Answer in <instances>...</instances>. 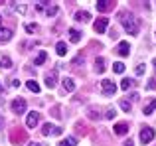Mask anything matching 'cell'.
<instances>
[{"mask_svg":"<svg viewBox=\"0 0 156 146\" xmlns=\"http://www.w3.org/2000/svg\"><path fill=\"white\" fill-rule=\"evenodd\" d=\"M119 20H121L122 28H125L129 34L138 36V32H140V22H138V18H134L130 12H121V14H119Z\"/></svg>","mask_w":156,"mask_h":146,"instance_id":"1","label":"cell"},{"mask_svg":"<svg viewBox=\"0 0 156 146\" xmlns=\"http://www.w3.org/2000/svg\"><path fill=\"white\" fill-rule=\"evenodd\" d=\"M28 140V132L24 130V128H14V130L10 132V142L12 144H24Z\"/></svg>","mask_w":156,"mask_h":146,"instance_id":"2","label":"cell"},{"mask_svg":"<svg viewBox=\"0 0 156 146\" xmlns=\"http://www.w3.org/2000/svg\"><path fill=\"white\" fill-rule=\"evenodd\" d=\"M61 132H63V130H61L59 127H55V124H50V123H46V124L42 127V134H44V136H59Z\"/></svg>","mask_w":156,"mask_h":146,"instance_id":"3","label":"cell"},{"mask_svg":"<svg viewBox=\"0 0 156 146\" xmlns=\"http://www.w3.org/2000/svg\"><path fill=\"white\" fill-rule=\"evenodd\" d=\"M101 91H103L105 97H111V95H115V91H117V85H115L113 81H109V79H103L101 81Z\"/></svg>","mask_w":156,"mask_h":146,"instance_id":"4","label":"cell"},{"mask_svg":"<svg viewBox=\"0 0 156 146\" xmlns=\"http://www.w3.org/2000/svg\"><path fill=\"white\" fill-rule=\"evenodd\" d=\"M152 140H154V128L144 127L140 130V142L142 144H148V142H152Z\"/></svg>","mask_w":156,"mask_h":146,"instance_id":"5","label":"cell"},{"mask_svg":"<svg viewBox=\"0 0 156 146\" xmlns=\"http://www.w3.org/2000/svg\"><path fill=\"white\" fill-rule=\"evenodd\" d=\"M38 123H40V113H36V111L28 113V119H26V127H28V128H36V127H38Z\"/></svg>","mask_w":156,"mask_h":146,"instance_id":"6","label":"cell"},{"mask_svg":"<svg viewBox=\"0 0 156 146\" xmlns=\"http://www.w3.org/2000/svg\"><path fill=\"white\" fill-rule=\"evenodd\" d=\"M12 111H14L16 115L26 113V101H24V99H14V101H12Z\"/></svg>","mask_w":156,"mask_h":146,"instance_id":"7","label":"cell"},{"mask_svg":"<svg viewBox=\"0 0 156 146\" xmlns=\"http://www.w3.org/2000/svg\"><path fill=\"white\" fill-rule=\"evenodd\" d=\"M107 26H109V18H99L95 24H93V30H95L97 34H105Z\"/></svg>","mask_w":156,"mask_h":146,"instance_id":"8","label":"cell"},{"mask_svg":"<svg viewBox=\"0 0 156 146\" xmlns=\"http://www.w3.org/2000/svg\"><path fill=\"white\" fill-rule=\"evenodd\" d=\"M113 8H115L113 0H99V2H97V10L99 12H109V10H113Z\"/></svg>","mask_w":156,"mask_h":146,"instance_id":"9","label":"cell"},{"mask_svg":"<svg viewBox=\"0 0 156 146\" xmlns=\"http://www.w3.org/2000/svg\"><path fill=\"white\" fill-rule=\"evenodd\" d=\"M12 40V30L2 26V16H0V42H8Z\"/></svg>","mask_w":156,"mask_h":146,"instance_id":"10","label":"cell"},{"mask_svg":"<svg viewBox=\"0 0 156 146\" xmlns=\"http://www.w3.org/2000/svg\"><path fill=\"white\" fill-rule=\"evenodd\" d=\"M55 83H57V71L53 69V71H50L46 75V87L48 89H53V87H55Z\"/></svg>","mask_w":156,"mask_h":146,"instance_id":"11","label":"cell"},{"mask_svg":"<svg viewBox=\"0 0 156 146\" xmlns=\"http://www.w3.org/2000/svg\"><path fill=\"white\" fill-rule=\"evenodd\" d=\"M117 54L121 55V57H126V55L130 54V46H129V42H119V46H117Z\"/></svg>","mask_w":156,"mask_h":146,"instance_id":"12","label":"cell"},{"mask_svg":"<svg viewBox=\"0 0 156 146\" xmlns=\"http://www.w3.org/2000/svg\"><path fill=\"white\" fill-rule=\"evenodd\" d=\"M61 85H63V89L67 93H73L75 91V81L71 79V77H65V79H61Z\"/></svg>","mask_w":156,"mask_h":146,"instance_id":"13","label":"cell"},{"mask_svg":"<svg viewBox=\"0 0 156 146\" xmlns=\"http://www.w3.org/2000/svg\"><path fill=\"white\" fill-rule=\"evenodd\" d=\"M0 69H12V59L8 55H2L0 57Z\"/></svg>","mask_w":156,"mask_h":146,"instance_id":"14","label":"cell"},{"mask_svg":"<svg viewBox=\"0 0 156 146\" xmlns=\"http://www.w3.org/2000/svg\"><path fill=\"white\" fill-rule=\"evenodd\" d=\"M115 132H117V134H126V132H129V124L117 123V124H115Z\"/></svg>","mask_w":156,"mask_h":146,"instance_id":"15","label":"cell"},{"mask_svg":"<svg viewBox=\"0 0 156 146\" xmlns=\"http://www.w3.org/2000/svg\"><path fill=\"white\" fill-rule=\"evenodd\" d=\"M69 40H71L73 43H77V42L81 40V32L75 30V28H71V30H69Z\"/></svg>","mask_w":156,"mask_h":146,"instance_id":"16","label":"cell"},{"mask_svg":"<svg viewBox=\"0 0 156 146\" xmlns=\"http://www.w3.org/2000/svg\"><path fill=\"white\" fill-rule=\"evenodd\" d=\"M95 71L97 73H103L105 71V59L103 57H97L95 59Z\"/></svg>","mask_w":156,"mask_h":146,"instance_id":"17","label":"cell"},{"mask_svg":"<svg viewBox=\"0 0 156 146\" xmlns=\"http://www.w3.org/2000/svg\"><path fill=\"white\" fill-rule=\"evenodd\" d=\"M75 144H77V138H75V136H67V138L61 140L57 146H75Z\"/></svg>","mask_w":156,"mask_h":146,"instance_id":"18","label":"cell"},{"mask_svg":"<svg viewBox=\"0 0 156 146\" xmlns=\"http://www.w3.org/2000/svg\"><path fill=\"white\" fill-rule=\"evenodd\" d=\"M55 51H57V55H65V54H67V46H65V42H57Z\"/></svg>","mask_w":156,"mask_h":146,"instance_id":"19","label":"cell"},{"mask_svg":"<svg viewBox=\"0 0 156 146\" xmlns=\"http://www.w3.org/2000/svg\"><path fill=\"white\" fill-rule=\"evenodd\" d=\"M10 8L14 12H20V14H26V10H28L26 4H10Z\"/></svg>","mask_w":156,"mask_h":146,"instance_id":"20","label":"cell"},{"mask_svg":"<svg viewBox=\"0 0 156 146\" xmlns=\"http://www.w3.org/2000/svg\"><path fill=\"white\" fill-rule=\"evenodd\" d=\"M154 109H156V99L150 101V103L144 107V111H142V113H144V115H152V113H154Z\"/></svg>","mask_w":156,"mask_h":146,"instance_id":"21","label":"cell"},{"mask_svg":"<svg viewBox=\"0 0 156 146\" xmlns=\"http://www.w3.org/2000/svg\"><path fill=\"white\" fill-rule=\"evenodd\" d=\"M46 59H48V54H46V51H40V55L34 59V65H42Z\"/></svg>","mask_w":156,"mask_h":146,"instance_id":"22","label":"cell"},{"mask_svg":"<svg viewBox=\"0 0 156 146\" xmlns=\"http://www.w3.org/2000/svg\"><path fill=\"white\" fill-rule=\"evenodd\" d=\"M133 85H134L133 79H122V81H121V89H122V91H129Z\"/></svg>","mask_w":156,"mask_h":146,"instance_id":"23","label":"cell"},{"mask_svg":"<svg viewBox=\"0 0 156 146\" xmlns=\"http://www.w3.org/2000/svg\"><path fill=\"white\" fill-rule=\"evenodd\" d=\"M44 12H46V16H55L57 14V6H50V2H48V6L44 8Z\"/></svg>","mask_w":156,"mask_h":146,"instance_id":"24","label":"cell"},{"mask_svg":"<svg viewBox=\"0 0 156 146\" xmlns=\"http://www.w3.org/2000/svg\"><path fill=\"white\" fill-rule=\"evenodd\" d=\"M113 71H115V73H125V63H122V61L113 63Z\"/></svg>","mask_w":156,"mask_h":146,"instance_id":"25","label":"cell"},{"mask_svg":"<svg viewBox=\"0 0 156 146\" xmlns=\"http://www.w3.org/2000/svg\"><path fill=\"white\" fill-rule=\"evenodd\" d=\"M75 20H79V22H89V12H77Z\"/></svg>","mask_w":156,"mask_h":146,"instance_id":"26","label":"cell"},{"mask_svg":"<svg viewBox=\"0 0 156 146\" xmlns=\"http://www.w3.org/2000/svg\"><path fill=\"white\" fill-rule=\"evenodd\" d=\"M26 85H28V89H30V91H34V93H40V85L36 83L34 79H32V81H28Z\"/></svg>","mask_w":156,"mask_h":146,"instance_id":"27","label":"cell"},{"mask_svg":"<svg viewBox=\"0 0 156 146\" xmlns=\"http://www.w3.org/2000/svg\"><path fill=\"white\" fill-rule=\"evenodd\" d=\"M121 109H122L125 113H130V109H133V105H130L129 101H125V99H122V101H121Z\"/></svg>","mask_w":156,"mask_h":146,"instance_id":"28","label":"cell"},{"mask_svg":"<svg viewBox=\"0 0 156 146\" xmlns=\"http://www.w3.org/2000/svg\"><path fill=\"white\" fill-rule=\"evenodd\" d=\"M89 119H101V115L95 111V109H89Z\"/></svg>","mask_w":156,"mask_h":146,"instance_id":"29","label":"cell"},{"mask_svg":"<svg viewBox=\"0 0 156 146\" xmlns=\"http://www.w3.org/2000/svg\"><path fill=\"white\" fill-rule=\"evenodd\" d=\"M115 115H117V113H115V109H113V107H109V109H107V113H105V116H107V119H113Z\"/></svg>","mask_w":156,"mask_h":146,"instance_id":"30","label":"cell"},{"mask_svg":"<svg viewBox=\"0 0 156 146\" xmlns=\"http://www.w3.org/2000/svg\"><path fill=\"white\" fill-rule=\"evenodd\" d=\"M28 32H38V24H26Z\"/></svg>","mask_w":156,"mask_h":146,"instance_id":"31","label":"cell"},{"mask_svg":"<svg viewBox=\"0 0 156 146\" xmlns=\"http://www.w3.org/2000/svg\"><path fill=\"white\" fill-rule=\"evenodd\" d=\"M144 69H146L144 63H140V65H136V69H134V71H136V75H142V73H144Z\"/></svg>","mask_w":156,"mask_h":146,"instance_id":"32","label":"cell"},{"mask_svg":"<svg viewBox=\"0 0 156 146\" xmlns=\"http://www.w3.org/2000/svg\"><path fill=\"white\" fill-rule=\"evenodd\" d=\"M146 87H148V89H156V75L152 77V79H150V83L146 85Z\"/></svg>","mask_w":156,"mask_h":146,"instance_id":"33","label":"cell"},{"mask_svg":"<svg viewBox=\"0 0 156 146\" xmlns=\"http://www.w3.org/2000/svg\"><path fill=\"white\" fill-rule=\"evenodd\" d=\"M75 128H77V130H79V132H81V134H85V132H87V130H85V127H83V124H81V123H79V124H77V127H75Z\"/></svg>","mask_w":156,"mask_h":146,"instance_id":"34","label":"cell"},{"mask_svg":"<svg viewBox=\"0 0 156 146\" xmlns=\"http://www.w3.org/2000/svg\"><path fill=\"white\" fill-rule=\"evenodd\" d=\"M51 115H53V116H55V119H59V109H57V107H53V111H51Z\"/></svg>","mask_w":156,"mask_h":146,"instance_id":"35","label":"cell"},{"mask_svg":"<svg viewBox=\"0 0 156 146\" xmlns=\"http://www.w3.org/2000/svg\"><path fill=\"white\" fill-rule=\"evenodd\" d=\"M125 146H133V140H126V142H125Z\"/></svg>","mask_w":156,"mask_h":146,"instance_id":"36","label":"cell"},{"mask_svg":"<svg viewBox=\"0 0 156 146\" xmlns=\"http://www.w3.org/2000/svg\"><path fill=\"white\" fill-rule=\"evenodd\" d=\"M28 146H42V144H38V142H32V144H28Z\"/></svg>","mask_w":156,"mask_h":146,"instance_id":"37","label":"cell"},{"mask_svg":"<svg viewBox=\"0 0 156 146\" xmlns=\"http://www.w3.org/2000/svg\"><path fill=\"white\" fill-rule=\"evenodd\" d=\"M0 93H2V83H0Z\"/></svg>","mask_w":156,"mask_h":146,"instance_id":"38","label":"cell"},{"mask_svg":"<svg viewBox=\"0 0 156 146\" xmlns=\"http://www.w3.org/2000/svg\"><path fill=\"white\" fill-rule=\"evenodd\" d=\"M152 63H154V67H156V59H154V61H152Z\"/></svg>","mask_w":156,"mask_h":146,"instance_id":"39","label":"cell"},{"mask_svg":"<svg viewBox=\"0 0 156 146\" xmlns=\"http://www.w3.org/2000/svg\"><path fill=\"white\" fill-rule=\"evenodd\" d=\"M0 124H2V123H0Z\"/></svg>","mask_w":156,"mask_h":146,"instance_id":"40","label":"cell"}]
</instances>
